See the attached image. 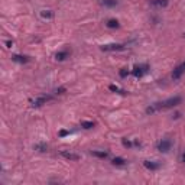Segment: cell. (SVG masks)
Returning a JSON list of instances; mask_svg holds the SVG:
<instances>
[{
  "mask_svg": "<svg viewBox=\"0 0 185 185\" xmlns=\"http://www.w3.org/2000/svg\"><path fill=\"white\" fill-rule=\"evenodd\" d=\"M12 61L19 62V64H26V62H29V56H26V55H12Z\"/></svg>",
  "mask_w": 185,
  "mask_h": 185,
  "instance_id": "11",
  "label": "cell"
},
{
  "mask_svg": "<svg viewBox=\"0 0 185 185\" xmlns=\"http://www.w3.org/2000/svg\"><path fill=\"white\" fill-rule=\"evenodd\" d=\"M71 55V51L67 48V49H62V51H58L55 54V59L56 61H65L68 56Z\"/></svg>",
  "mask_w": 185,
  "mask_h": 185,
  "instance_id": "8",
  "label": "cell"
},
{
  "mask_svg": "<svg viewBox=\"0 0 185 185\" xmlns=\"http://www.w3.org/2000/svg\"><path fill=\"white\" fill-rule=\"evenodd\" d=\"M182 98L179 95H175V97H171L168 100H164V101H158V103H153L150 104L148 109H146V114H153L159 110H166V109H174L176 107L178 104H181Z\"/></svg>",
  "mask_w": 185,
  "mask_h": 185,
  "instance_id": "1",
  "label": "cell"
},
{
  "mask_svg": "<svg viewBox=\"0 0 185 185\" xmlns=\"http://www.w3.org/2000/svg\"><path fill=\"white\" fill-rule=\"evenodd\" d=\"M65 91H67V88H65V87H59V88H56V90H55V94H64Z\"/></svg>",
  "mask_w": 185,
  "mask_h": 185,
  "instance_id": "23",
  "label": "cell"
},
{
  "mask_svg": "<svg viewBox=\"0 0 185 185\" xmlns=\"http://www.w3.org/2000/svg\"><path fill=\"white\" fill-rule=\"evenodd\" d=\"M149 3L153 6V7H159V9H164L169 4V0H149Z\"/></svg>",
  "mask_w": 185,
  "mask_h": 185,
  "instance_id": "10",
  "label": "cell"
},
{
  "mask_svg": "<svg viewBox=\"0 0 185 185\" xmlns=\"http://www.w3.org/2000/svg\"><path fill=\"white\" fill-rule=\"evenodd\" d=\"M184 73H185V61L182 64H179L175 70L172 71V75H171V77H172V80H179V78L184 75Z\"/></svg>",
  "mask_w": 185,
  "mask_h": 185,
  "instance_id": "6",
  "label": "cell"
},
{
  "mask_svg": "<svg viewBox=\"0 0 185 185\" xmlns=\"http://www.w3.org/2000/svg\"><path fill=\"white\" fill-rule=\"evenodd\" d=\"M59 155L62 158H65L67 161H80L81 159V156L78 153H73V152H68V150H61Z\"/></svg>",
  "mask_w": 185,
  "mask_h": 185,
  "instance_id": "7",
  "label": "cell"
},
{
  "mask_svg": "<svg viewBox=\"0 0 185 185\" xmlns=\"http://www.w3.org/2000/svg\"><path fill=\"white\" fill-rule=\"evenodd\" d=\"M181 161H182V162H184V164H185V152H184V153H182V156H181Z\"/></svg>",
  "mask_w": 185,
  "mask_h": 185,
  "instance_id": "25",
  "label": "cell"
},
{
  "mask_svg": "<svg viewBox=\"0 0 185 185\" xmlns=\"http://www.w3.org/2000/svg\"><path fill=\"white\" fill-rule=\"evenodd\" d=\"M143 166L149 169V171H158L159 168H161V164L156 162V161H145L143 162Z\"/></svg>",
  "mask_w": 185,
  "mask_h": 185,
  "instance_id": "9",
  "label": "cell"
},
{
  "mask_svg": "<svg viewBox=\"0 0 185 185\" xmlns=\"http://www.w3.org/2000/svg\"><path fill=\"white\" fill-rule=\"evenodd\" d=\"M6 45H7V48H12V46H13V42H12V41H6Z\"/></svg>",
  "mask_w": 185,
  "mask_h": 185,
  "instance_id": "24",
  "label": "cell"
},
{
  "mask_svg": "<svg viewBox=\"0 0 185 185\" xmlns=\"http://www.w3.org/2000/svg\"><path fill=\"white\" fill-rule=\"evenodd\" d=\"M111 164H113L114 166H124V165L127 164V161L123 159V158H114V159L111 161Z\"/></svg>",
  "mask_w": 185,
  "mask_h": 185,
  "instance_id": "13",
  "label": "cell"
},
{
  "mask_svg": "<svg viewBox=\"0 0 185 185\" xmlns=\"http://www.w3.org/2000/svg\"><path fill=\"white\" fill-rule=\"evenodd\" d=\"M41 16H42V19L49 20V19L54 18V12L52 10H41Z\"/></svg>",
  "mask_w": 185,
  "mask_h": 185,
  "instance_id": "15",
  "label": "cell"
},
{
  "mask_svg": "<svg viewBox=\"0 0 185 185\" xmlns=\"http://www.w3.org/2000/svg\"><path fill=\"white\" fill-rule=\"evenodd\" d=\"M91 155H92V156L100 158V159H106V158L109 156V153H107V152H104V150H92Z\"/></svg>",
  "mask_w": 185,
  "mask_h": 185,
  "instance_id": "14",
  "label": "cell"
},
{
  "mask_svg": "<svg viewBox=\"0 0 185 185\" xmlns=\"http://www.w3.org/2000/svg\"><path fill=\"white\" fill-rule=\"evenodd\" d=\"M54 97L52 95H39V97H36V98H33V100H30V106L32 107H41V106H44V104H46L48 101H51Z\"/></svg>",
  "mask_w": 185,
  "mask_h": 185,
  "instance_id": "2",
  "label": "cell"
},
{
  "mask_svg": "<svg viewBox=\"0 0 185 185\" xmlns=\"http://www.w3.org/2000/svg\"><path fill=\"white\" fill-rule=\"evenodd\" d=\"M81 127H83V129H92V127H94V121H83V123H81Z\"/></svg>",
  "mask_w": 185,
  "mask_h": 185,
  "instance_id": "19",
  "label": "cell"
},
{
  "mask_svg": "<svg viewBox=\"0 0 185 185\" xmlns=\"http://www.w3.org/2000/svg\"><path fill=\"white\" fill-rule=\"evenodd\" d=\"M103 6H106V7H114V6H117V0H101L100 1Z\"/></svg>",
  "mask_w": 185,
  "mask_h": 185,
  "instance_id": "16",
  "label": "cell"
},
{
  "mask_svg": "<svg viewBox=\"0 0 185 185\" xmlns=\"http://www.w3.org/2000/svg\"><path fill=\"white\" fill-rule=\"evenodd\" d=\"M148 71H149V65L148 64L135 65V68L132 70V74H133V77H136V78H142L143 75L148 73Z\"/></svg>",
  "mask_w": 185,
  "mask_h": 185,
  "instance_id": "3",
  "label": "cell"
},
{
  "mask_svg": "<svg viewBox=\"0 0 185 185\" xmlns=\"http://www.w3.org/2000/svg\"><path fill=\"white\" fill-rule=\"evenodd\" d=\"M130 74V71H129V68H121L120 71H119V75H120L121 78H124V77H127V75Z\"/></svg>",
  "mask_w": 185,
  "mask_h": 185,
  "instance_id": "20",
  "label": "cell"
},
{
  "mask_svg": "<svg viewBox=\"0 0 185 185\" xmlns=\"http://www.w3.org/2000/svg\"><path fill=\"white\" fill-rule=\"evenodd\" d=\"M73 133V130H59L58 132V136L59 138H64V136H70Z\"/></svg>",
  "mask_w": 185,
  "mask_h": 185,
  "instance_id": "21",
  "label": "cell"
},
{
  "mask_svg": "<svg viewBox=\"0 0 185 185\" xmlns=\"http://www.w3.org/2000/svg\"><path fill=\"white\" fill-rule=\"evenodd\" d=\"M172 148V140L171 139H162L159 143H158V150L161 153H168Z\"/></svg>",
  "mask_w": 185,
  "mask_h": 185,
  "instance_id": "4",
  "label": "cell"
},
{
  "mask_svg": "<svg viewBox=\"0 0 185 185\" xmlns=\"http://www.w3.org/2000/svg\"><path fill=\"white\" fill-rule=\"evenodd\" d=\"M126 48L124 44H107V45H101L100 49L104 52H111V51H123Z\"/></svg>",
  "mask_w": 185,
  "mask_h": 185,
  "instance_id": "5",
  "label": "cell"
},
{
  "mask_svg": "<svg viewBox=\"0 0 185 185\" xmlns=\"http://www.w3.org/2000/svg\"><path fill=\"white\" fill-rule=\"evenodd\" d=\"M106 26H107L109 29H117L119 26H120V23H119L117 19H109L107 23H106Z\"/></svg>",
  "mask_w": 185,
  "mask_h": 185,
  "instance_id": "12",
  "label": "cell"
},
{
  "mask_svg": "<svg viewBox=\"0 0 185 185\" xmlns=\"http://www.w3.org/2000/svg\"><path fill=\"white\" fill-rule=\"evenodd\" d=\"M109 90H110V91H113V92H117V94H126V91L120 90L117 85H113V84H111V85H109Z\"/></svg>",
  "mask_w": 185,
  "mask_h": 185,
  "instance_id": "18",
  "label": "cell"
},
{
  "mask_svg": "<svg viewBox=\"0 0 185 185\" xmlns=\"http://www.w3.org/2000/svg\"><path fill=\"white\" fill-rule=\"evenodd\" d=\"M121 143H123V146H124V148H132V142H130V140L123 139V140H121Z\"/></svg>",
  "mask_w": 185,
  "mask_h": 185,
  "instance_id": "22",
  "label": "cell"
},
{
  "mask_svg": "<svg viewBox=\"0 0 185 185\" xmlns=\"http://www.w3.org/2000/svg\"><path fill=\"white\" fill-rule=\"evenodd\" d=\"M35 149L39 150V152H46V150H48V145L44 143V142H42V143H36V145H35Z\"/></svg>",
  "mask_w": 185,
  "mask_h": 185,
  "instance_id": "17",
  "label": "cell"
}]
</instances>
